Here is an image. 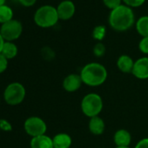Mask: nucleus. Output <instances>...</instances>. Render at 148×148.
<instances>
[{
	"label": "nucleus",
	"instance_id": "obj_9",
	"mask_svg": "<svg viewBox=\"0 0 148 148\" xmlns=\"http://www.w3.org/2000/svg\"><path fill=\"white\" fill-rule=\"evenodd\" d=\"M83 85L82 79L79 74L77 73H71L64 79L62 86L65 92H75L80 89L81 86Z\"/></svg>",
	"mask_w": 148,
	"mask_h": 148
},
{
	"label": "nucleus",
	"instance_id": "obj_10",
	"mask_svg": "<svg viewBox=\"0 0 148 148\" xmlns=\"http://www.w3.org/2000/svg\"><path fill=\"white\" fill-rule=\"evenodd\" d=\"M76 7L75 5L71 0H64L60 2L57 7V12L59 19L69 20L75 14Z\"/></svg>",
	"mask_w": 148,
	"mask_h": 148
},
{
	"label": "nucleus",
	"instance_id": "obj_2",
	"mask_svg": "<svg viewBox=\"0 0 148 148\" xmlns=\"http://www.w3.org/2000/svg\"><path fill=\"white\" fill-rule=\"evenodd\" d=\"M109 25L116 32H125L135 23L132 9L125 5H121L112 10L108 18Z\"/></svg>",
	"mask_w": 148,
	"mask_h": 148
},
{
	"label": "nucleus",
	"instance_id": "obj_30",
	"mask_svg": "<svg viewBox=\"0 0 148 148\" xmlns=\"http://www.w3.org/2000/svg\"><path fill=\"white\" fill-rule=\"evenodd\" d=\"M115 148H131L130 146H123V147H119V146H116Z\"/></svg>",
	"mask_w": 148,
	"mask_h": 148
},
{
	"label": "nucleus",
	"instance_id": "obj_7",
	"mask_svg": "<svg viewBox=\"0 0 148 148\" xmlns=\"http://www.w3.org/2000/svg\"><path fill=\"white\" fill-rule=\"evenodd\" d=\"M24 128L29 136L35 138L45 134L47 131V125L43 119L37 116H32L25 121Z\"/></svg>",
	"mask_w": 148,
	"mask_h": 148
},
{
	"label": "nucleus",
	"instance_id": "obj_1",
	"mask_svg": "<svg viewBox=\"0 0 148 148\" xmlns=\"http://www.w3.org/2000/svg\"><path fill=\"white\" fill-rule=\"evenodd\" d=\"M79 75L84 85L89 87H98L106 81L108 71L106 66L102 64L91 62L83 66Z\"/></svg>",
	"mask_w": 148,
	"mask_h": 148
},
{
	"label": "nucleus",
	"instance_id": "obj_11",
	"mask_svg": "<svg viewBox=\"0 0 148 148\" xmlns=\"http://www.w3.org/2000/svg\"><path fill=\"white\" fill-rule=\"evenodd\" d=\"M113 142L116 146H130L132 143V135L126 129H119L114 132Z\"/></svg>",
	"mask_w": 148,
	"mask_h": 148
},
{
	"label": "nucleus",
	"instance_id": "obj_16",
	"mask_svg": "<svg viewBox=\"0 0 148 148\" xmlns=\"http://www.w3.org/2000/svg\"><path fill=\"white\" fill-rule=\"evenodd\" d=\"M18 51V46L13 42L5 41L4 46H3V49H2L1 53L9 60V59L14 58L17 56Z\"/></svg>",
	"mask_w": 148,
	"mask_h": 148
},
{
	"label": "nucleus",
	"instance_id": "obj_5",
	"mask_svg": "<svg viewBox=\"0 0 148 148\" xmlns=\"http://www.w3.org/2000/svg\"><path fill=\"white\" fill-rule=\"evenodd\" d=\"M26 95L25 86L18 83L14 82L8 85L4 92V98L5 102L10 106H18L21 104Z\"/></svg>",
	"mask_w": 148,
	"mask_h": 148
},
{
	"label": "nucleus",
	"instance_id": "obj_12",
	"mask_svg": "<svg viewBox=\"0 0 148 148\" xmlns=\"http://www.w3.org/2000/svg\"><path fill=\"white\" fill-rule=\"evenodd\" d=\"M88 129L92 134L100 136L106 131V123L100 116L91 118L88 122Z\"/></svg>",
	"mask_w": 148,
	"mask_h": 148
},
{
	"label": "nucleus",
	"instance_id": "obj_18",
	"mask_svg": "<svg viewBox=\"0 0 148 148\" xmlns=\"http://www.w3.org/2000/svg\"><path fill=\"white\" fill-rule=\"evenodd\" d=\"M12 19H13L12 9L6 5L0 6V23L3 25Z\"/></svg>",
	"mask_w": 148,
	"mask_h": 148
},
{
	"label": "nucleus",
	"instance_id": "obj_28",
	"mask_svg": "<svg viewBox=\"0 0 148 148\" xmlns=\"http://www.w3.org/2000/svg\"><path fill=\"white\" fill-rule=\"evenodd\" d=\"M5 39L3 38V37L1 36V34H0V53H1L2 51V49H3V46L5 45Z\"/></svg>",
	"mask_w": 148,
	"mask_h": 148
},
{
	"label": "nucleus",
	"instance_id": "obj_26",
	"mask_svg": "<svg viewBox=\"0 0 148 148\" xmlns=\"http://www.w3.org/2000/svg\"><path fill=\"white\" fill-rule=\"evenodd\" d=\"M133 148H148V138H144L138 140Z\"/></svg>",
	"mask_w": 148,
	"mask_h": 148
},
{
	"label": "nucleus",
	"instance_id": "obj_3",
	"mask_svg": "<svg viewBox=\"0 0 148 148\" xmlns=\"http://www.w3.org/2000/svg\"><path fill=\"white\" fill-rule=\"evenodd\" d=\"M103 107V99L99 94L95 92H90L85 95L80 103L82 113L89 119L99 116Z\"/></svg>",
	"mask_w": 148,
	"mask_h": 148
},
{
	"label": "nucleus",
	"instance_id": "obj_17",
	"mask_svg": "<svg viewBox=\"0 0 148 148\" xmlns=\"http://www.w3.org/2000/svg\"><path fill=\"white\" fill-rule=\"evenodd\" d=\"M136 31L142 37H148V15L140 17L136 21Z\"/></svg>",
	"mask_w": 148,
	"mask_h": 148
},
{
	"label": "nucleus",
	"instance_id": "obj_13",
	"mask_svg": "<svg viewBox=\"0 0 148 148\" xmlns=\"http://www.w3.org/2000/svg\"><path fill=\"white\" fill-rule=\"evenodd\" d=\"M133 64H134V60L132 59L131 56L126 55V54L120 55L118 58L117 62H116V65L119 71L126 74L132 73Z\"/></svg>",
	"mask_w": 148,
	"mask_h": 148
},
{
	"label": "nucleus",
	"instance_id": "obj_20",
	"mask_svg": "<svg viewBox=\"0 0 148 148\" xmlns=\"http://www.w3.org/2000/svg\"><path fill=\"white\" fill-rule=\"evenodd\" d=\"M106 51V45L102 43V42H98L94 45L93 48H92V52L93 55L97 58H101L105 55Z\"/></svg>",
	"mask_w": 148,
	"mask_h": 148
},
{
	"label": "nucleus",
	"instance_id": "obj_24",
	"mask_svg": "<svg viewBox=\"0 0 148 148\" xmlns=\"http://www.w3.org/2000/svg\"><path fill=\"white\" fill-rule=\"evenodd\" d=\"M7 67H8V59L2 53H0V73L5 72Z\"/></svg>",
	"mask_w": 148,
	"mask_h": 148
},
{
	"label": "nucleus",
	"instance_id": "obj_4",
	"mask_svg": "<svg viewBox=\"0 0 148 148\" xmlns=\"http://www.w3.org/2000/svg\"><path fill=\"white\" fill-rule=\"evenodd\" d=\"M59 20L57 8L45 5L39 7L34 14L35 24L42 28H50L54 26Z\"/></svg>",
	"mask_w": 148,
	"mask_h": 148
},
{
	"label": "nucleus",
	"instance_id": "obj_22",
	"mask_svg": "<svg viewBox=\"0 0 148 148\" xmlns=\"http://www.w3.org/2000/svg\"><path fill=\"white\" fill-rule=\"evenodd\" d=\"M139 51L145 55H148V37L142 38L138 43Z\"/></svg>",
	"mask_w": 148,
	"mask_h": 148
},
{
	"label": "nucleus",
	"instance_id": "obj_14",
	"mask_svg": "<svg viewBox=\"0 0 148 148\" xmlns=\"http://www.w3.org/2000/svg\"><path fill=\"white\" fill-rule=\"evenodd\" d=\"M54 148H70L72 145V138L66 132H59L52 138Z\"/></svg>",
	"mask_w": 148,
	"mask_h": 148
},
{
	"label": "nucleus",
	"instance_id": "obj_6",
	"mask_svg": "<svg viewBox=\"0 0 148 148\" xmlns=\"http://www.w3.org/2000/svg\"><path fill=\"white\" fill-rule=\"evenodd\" d=\"M23 32V25L20 21L12 19L7 23H5L0 28V34L5 39V41L13 42L18 39Z\"/></svg>",
	"mask_w": 148,
	"mask_h": 148
},
{
	"label": "nucleus",
	"instance_id": "obj_27",
	"mask_svg": "<svg viewBox=\"0 0 148 148\" xmlns=\"http://www.w3.org/2000/svg\"><path fill=\"white\" fill-rule=\"evenodd\" d=\"M18 2L25 7H31L35 5L37 0H18Z\"/></svg>",
	"mask_w": 148,
	"mask_h": 148
},
{
	"label": "nucleus",
	"instance_id": "obj_25",
	"mask_svg": "<svg viewBox=\"0 0 148 148\" xmlns=\"http://www.w3.org/2000/svg\"><path fill=\"white\" fill-rule=\"evenodd\" d=\"M0 129L5 132H8V131H11L12 127V125L6 119H0Z\"/></svg>",
	"mask_w": 148,
	"mask_h": 148
},
{
	"label": "nucleus",
	"instance_id": "obj_29",
	"mask_svg": "<svg viewBox=\"0 0 148 148\" xmlns=\"http://www.w3.org/2000/svg\"><path fill=\"white\" fill-rule=\"evenodd\" d=\"M5 1H6V0H0V6L4 5L5 3Z\"/></svg>",
	"mask_w": 148,
	"mask_h": 148
},
{
	"label": "nucleus",
	"instance_id": "obj_21",
	"mask_svg": "<svg viewBox=\"0 0 148 148\" xmlns=\"http://www.w3.org/2000/svg\"><path fill=\"white\" fill-rule=\"evenodd\" d=\"M103 3L107 8L111 9L112 11L122 5V0H103Z\"/></svg>",
	"mask_w": 148,
	"mask_h": 148
},
{
	"label": "nucleus",
	"instance_id": "obj_8",
	"mask_svg": "<svg viewBox=\"0 0 148 148\" xmlns=\"http://www.w3.org/2000/svg\"><path fill=\"white\" fill-rule=\"evenodd\" d=\"M132 74L138 79H148V57H142L134 61Z\"/></svg>",
	"mask_w": 148,
	"mask_h": 148
},
{
	"label": "nucleus",
	"instance_id": "obj_15",
	"mask_svg": "<svg viewBox=\"0 0 148 148\" xmlns=\"http://www.w3.org/2000/svg\"><path fill=\"white\" fill-rule=\"evenodd\" d=\"M31 148H54L52 138L46 134L32 138L30 143Z\"/></svg>",
	"mask_w": 148,
	"mask_h": 148
},
{
	"label": "nucleus",
	"instance_id": "obj_23",
	"mask_svg": "<svg viewBox=\"0 0 148 148\" xmlns=\"http://www.w3.org/2000/svg\"><path fill=\"white\" fill-rule=\"evenodd\" d=\"M124 4L127 5L130 8H136L138 6H141L145 0H122Z\"/></svg>",
	"mask_w": 148,
	"mask_h": 148
},
{
	"label": "nucleus",
	"instance_id": "obj_19",
	"mask_svg": "<svg viewBox=\"0 0 148 148\" xmlns=\"http://www.w3.org/2000/svg\"><path fill=\"white\" fill-rule=\"evenodd\" d=\"M92 38L98 42H102L106 35V28L104 25H97L92 30Z\"/></svg>",
	"mask_w": 148,
	"mask_h": 148
}]
</instances>
